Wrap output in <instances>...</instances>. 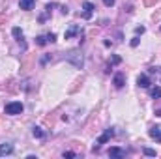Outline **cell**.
I'll return each instance as SVG.
<instances>
[{
    "instance_id": "1",
    "label": "cell",
    "mask_w": 161,
    "mask_h": 159,
    "mask_svg": "<svg viewBox=\"0 0 161 159\" xmlns=\"http://www.w3.org/2000/svg\"><path fill=\"white\" fill-rule=\"evenodd\" d=\"M23 103L21 101H11V103H8L6 107H4V112L6 114H9V116H17V114H21L23 112Z\"/></svg>"
},
{
    "instance_id": "2",
    "label": "cell",
    "mask_w": 161,
    "mask_h": 159,
    "mask_svg": "<svg viewBox=\"0 0 161 159\" xmlns=\"http://www.w3.org/2000/svg\"><path fill=\"white\" fill-rule=\"evenodd\" d=\"M82 19H92V15H94V9H96V6L92 4V2H82Z\"/></svg>"
},
{
    "instance_id": "3",
    "label": "cell",
    "mask_w": 161,
    "mask_h": 159,
    "mask_svg": "<svg viewBox=\"0 0 161 159\" xmlns=\"http://www.w3.org/2000/svg\"><path fill=\"white\" fill-rule=\"evenodd\" d=\"M113 137H114V129H113V127H109V129H105V131H103V135L97 139V144H107Z\"/></svg>"
},
{
    "instance_id": "4",
    "label": "cell",
    "mask_w": 161,
    "mask_h": 159,
    "mask_svg": "<svg viewBox=\"0 0 161 159\" xmlns=\"http://www.w3.org/2000/svg\"><path fill=\"white\" fill-rule=\"evenodd\" d=\"M77 34H82L80 26H79V25H71V26L64 32V38H66V40H71V38H73V36H77Z\"/></svg>"
},
{
    "instance_id": "5",
    "label": "cell",
    "mask_w": 161,
    "mask_h": 159,
    "mask_svg": "<svg viewBox=\"0 0 161 159\" xmlns=\"http://www.w3.org/2000/svg\"><path fill=\"white\" fill-rule=\"evenodd\" d=\"M11 34H13V38H15V41H17V43H21V47H23V49H26V43H25V36H23V30H21L19 26H15V28L11 30Z\"/></svg>"
},
{
    "instance_id": "6",
    "label": "cell",
    "mask_w": 161,
    "mask_h": 159,
    "mask_svg": "<svg viewBox=\"0 0 161 159\" xmlns=\"http://www.w3.org/2000/svg\"><path fill=\"white\" fill-rule=\"evenodd\" d=\"M137 84H139L141 88H148V86L152 84V80H150V77H148L146 73H141V75L137 77Z\"/></svg>"
},
{
    "instance_id": "7",
    "label": "cell",
    "mask_w": 161,
    "mask_h": 159,
    "mask_svg": "<svg viewBox=\"0 0 161 159\" xmlns=\"http://www.w3.org/2000/svg\"><path fill=\"white\" fill-rule=\"evenodd\" d=\"M9 154H13V144H9V142H4V144H0V157H4V156H9Z\"/></svg>"
},
{
    "instance_id": "8",
    "label": "cell",
    "mask_w": 161,
    "mask_h": 159,
    "mask_svg": "<svg viewBox=\"0 0 161 159\" xmlns=\"http://www.w3.org/2000/svg\"><path fill=\"white\" fill-rule=\"evenodd\" d=\"M124 84H125V75H124L122 71H118V73L114 75V86L120 90V88H124Z\"/></svg>"
},
{
    "instance_id": "9",
    "label": "cell",
    "mask_w": 161,
    "mask_h": 159,
    "mask_svg": "<svg viewBox=\"0 0 161 159\" xmlns=\"http://www.w3.org/2000/svg\"><path fill=\"white\" fill-rule=\"evenodd\" d=\"M34 4H36V0H19V8L25 11H30L34 8Z\"/></svg>"
},
{
    "instance_id": "10",
    "label": "cell",
    "mask_w": 161,
    "mask_h": 159,
    "mask_svg": "<svg viewBox=\"0 0 161 159\" xmlns=\"http://www.w3.org/2000/svg\"><path fill=\"white\" fill-rule=\"evenodd\" d=\"M109 156L111 157H124L125 156V150H122V148H111L109 150Z\"/></svg>"
},
{
    "instance_id": "11",
    "label": "cell",
    "mask_w": 161,
    "mask_h": 159,
    "mask_svg": "<svg viewBox=\"0 0 161 159\" xmlns=\"http://www.w3.org/2000/svg\"><path fill=\"white\" fill-rule=\"evenodd\" d=\"M150 137H152V139H156L158 142H161V127H158V125H156V127H152V129H150Z\"/></svg>"
},
{
    "instance_id": "12",
    "label": "cell",
    "mask_w": 161,
    "mask_h": 159,
    "mask_svg": "<svg viewBox=\"0 0 161 159\" xmlns=\"http://www.w3.org/2000/svg\"><path fill=\"white\" fill-rule=\"evenodd\" d=\"M68 60H69V62H73V64H75L77 68H82V56H80V58H79L77 54H71V56H69Z\"/></svg>"
},
{
    "instance_id": "13",
    "label": "cell",
    "mask_w": 161,
    "mask_h": 159,
    "mask_svg": "<svg viewBox=\"0 0 161 159\" xmlns=\"http://www.w3.org/2000/svg\"><path fill=\"white\" fill-rule=\"evenodd\" d=\"M150 96H152L154 99H159V97H161V88H159V86L152 88V90H150Z\"/></svg>"
},
{
    "instance_id": "14",
    "label": "cell",
    "mask_w": 161,
    "mask_h": 159,
    "mask_svg": "<svg viewBox=\"0 0 161 159\" xmlns=\"http://www.w3.org/2000/svg\"><path fill=\"white\" fill-rule=\"evenodd\" d=\"M32 133H34V137H36V139H43V137H45V131H43L41 127H34V129H32Z\"/></svg>"
},
{
    "instance_id": "15",
    "label": "cell",
    "mask_w": 161,
    "mask_h": 159,
    "mask_svg": "<svg viewBox=\"0 0 161 159\" xmlns=\"http://www.w3.org/2000/svg\"><path fill=\"white\" fill-rule=\"evenodd\" d=\"M47 43H49V41H47L45 36H38V38H36V45H40V47H45Z\"/></svg>"
},
{
    "instance_id": "16",
    "label": "cell",
    "mask_w": 161,
    "mask_h": 159,
    "mask_svg": "<svg viewBox=\"0 0 161 159\" xmlns=\"http://www.w3.org/2000/svg\"><path fill=\"white\" fill-rule=\"evenodd\" d=\"M51 60H53V58H51V54H43V56H41V60H40V64H41V66H45V64H49Z\"/></svg>"
},
{
    "instance_id": "17",
    "label": "cell",
    "mask_w": 161,
    "mask_h": 159,
    "mask_svg": "<svg viewBox=\"0 0 161 159\" xmlns=\"http://www.w3.org/2000/svg\"><path fill=\"white\" fill-rule=\"evenodd\" d=\"M142 152H144V156H148V157H156V150H152V148H144Z\"/></svg>"
},
{
    "instance_id": "18",
    "label": "cell",
    "mask_w": 161,
    "mask_h": 159,
    "mask_svg": "<svg viewBox=\"0 0 161 159\" xmlns=\"http://www.w3.org/2000/svg\"><path fill=\"white\" fill-rule=\"evenodd\" d=\"M120 62H122L120 56H116V54H114V56H111V66H118Z\"/></svg>"
},
{
    "instance_id": "19",
    "label": "cell",
    "mask_w": 161,
    "mask_h": 159,
    "mask_svg": "<svg viewBox=\"0 0 161 159\" xmlns=\"http://www.w3.org/2000/svg\"><path fill=\"white\" fill-rule=\"evenodd\" d=\"M45 38H47V41H49V43H54V41H56V34L49 32V34H45Z\"/></svg>"
},
{
    "instance_id": "20",
    "label": "cell",
    "mask_w": 161,
    "mask_h": 159,
    "mask_svg": "<svg viewBox=\"0 0 161 159\" xmlns=\"http://www.w3.org/2000/svg\"><path fill=\"white\" fill-rule=\"evenodd\" d=\"M103 4H105L107 8H113V6H114V0H103Z\"/></svg>"
},
{
    "instance_id": "21",
    "label": "cell",
    "mask_w": 161,
    "mask_h": 159,
    "mask_svg": "<svg viewBox=\"0 0 161 159\" xmlns=\"http://www.w3.org/2000/svg\"><path fill=\"white\" fill-rule=\"evenodd\" d=\"M64 157H77V154H73V152H64Z\"/></svg>"
},
{
    "instance_id": "22",
    "label": "cell",
    "mask_w": 161,
    "mask_h": 159,
    "mask_svg": "<svg viewBox=\"0 0 161 159\" xmlns=\"http://www.w3.org/2000/svg\"><path fill=\"white\" fill-rule=\"evenodd\" d=\"M135 32H137V34H144V26H137Z\"/></svg>"
},
{
    "instance_id": "23",
    "label": "cell",
    "mask_w": 161,
    "mask_h": 159,
    "mask_svg": "<svg viewBox=\"0 0 161 159\" xmlns=\"http://www.w3.org/2000/svg\"><path fill=\"white\" fill-rule=\"evenodd\" d=\"M137 45H139V38H133L131 40V47H137Z\"/></svg>"
},
{
    "instance_id": "24",
    "label": "cell",
    "mask_w": 161,
    "mask_h": 159,
    "mask_svg": "<svg viewBox=\"0 0 161 159\" xmlns=\"http://www.w3.org/2000/svg\"><path fill=\"white\" fill-rule=\"evenodd\" d=\"M156 2H158V0H144V4H146V6H154Z\"/></svg>"
},
{
    "instance_id": "25",
    "label": "cell",
    "mask_w": 161,
    "mask_h": 159,
    "mask_svg": "<svg viewBox=\"0 0 161 159\" xmlns=\"http://www.w3.org/2000/svg\"><path fill=\"white\" fill-rule=\"evenodd\" d=\"M4 23H6V17H4V15H0V25H4Z\"/></svg>"
},
{
    "instance_id": "26",
    "label": "cell",
    "mask_w": 161,
    "mask_h": 159,
    "mask_svg": "<svg viewBox=\"0 0 161 159\" xmlns=\"http://www.w3.org/2000/svg\"><path fill=\"white\" fill-rule=\"evenodd\" d=\"M156 114H158V116H161V109H159V111H156Z\"/></svg>"
},
{
    "instance_id": "27",
    "label": "cell",
    "mask_w": 161,
    "mask_h": 159,
    "mask_svg": "<svg viewBox=\"0 0 161 159\" xmlns=\"http://www.w3.org/2000/svg\"><path fill=\"white\" fill-rule=\"evenodd\" d=\"M159 69H161V68H159Z\"/></svg>"
}]
</instances>
